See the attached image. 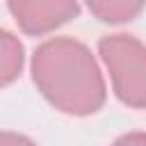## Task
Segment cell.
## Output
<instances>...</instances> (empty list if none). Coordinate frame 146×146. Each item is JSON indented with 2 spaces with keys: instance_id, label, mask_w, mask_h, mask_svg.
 Returning a JSON list of instances; mask_svg holds the SVG:
<instances>
[{
  "instance_id": "cell-6",
  "label": "cell",
  "mask_w": 146,
  "mask_h": 146,
  "mask_svg": "<svg viewBox=\"0 0 146 146\" xmlns=\"http://www.w3.org/2000/svg\"><path fill=\"white\" fill-rule=\"evenodd\" d=\"M0 146H36V141L14 130H0Z\"/></svg>"
},
{
  "instance_id": "cell-7",
  "label": "cell",
  "mask_w": 146,
  "mask_h": 146,
  "mask_svg": "<svg viewBox=\"0 0 146 146\" xmlns=\"http://www.w3.org/2000/svg\"><path fill=\"white\" fill-rule=\"evenodd\" d=\"M110 146H146V132H141V130L125 132V135L116 137Z\"/></svg>"
},
{
  "instance_id": "cell-3",
  "label": "cell",
  "mask_w": 146,
  "mask_h": 146,
  "mask_svg": "<svg viewBox=\"0 0 146 146\" xmlns=\"http://www.w3.org/2000/svg\"><path fill=\"white\" fill-rule=\"evenodd\" d=\"M7 9L14 16L21 32L30 36H43L78 18V0H7Z\"/></svg>"
},
{
  "instance_id": "cell-2",
  "label": "cell",
  "mask_w": 146,
  "mask_h": 146,
  "mask_svg": "<svg viewBox=\"0 0 146 146\" xmlns=\"http://www.w3.org/2000/svg\"><path fill=\"white\" fill-rule=\"evenodd\" d=\"M98 55L110 73L114 96L132 107H146V43L132 34H105L98 41Z\"/></svg>"
},
{
  "instance_id": "cell-5",
  "label": "cell",
  "mask_w": 146,
  "mask_h": 146,
  "mask_svg": "<svg viewBox=\"0 0 146 146\" xmlns=\"http://www.w3.org/2000/svg\"><path fill=\"white\" fill-rule=\"evenodd\" d=\"M84 5L94 18L110 25H119L135 21L144 11L146 0H84Z\"/></svg>"
},
{
  "instance_id": "cell-4",
  "label": "cell",
  "mask_w": 146,
  "mask_h": 146,
  "mask_svg": "<svg viewBox=\"0 0 146 146\" xmlns=\"http://www.w3.org/2000/svg\"><path fill=\"white\" fill-rule=\"evenodd\" d=\"M25 66V48L21 39L0 25V89L18 80Z\"/></svg>"
},
{
  "instance_id": "cell-1",
  "label": "cell",
  "mask_w": 146,
  "mask_h": 146,
  "mask_svg": "<svg viewBox=\"0 0 146 146\" xmlns=\"http://www.w3.org/2000/svg\"><path fill=\"white\" fill-rule=\"evenodd\" d=\"M30 71L39 94L62 114L91 116L105 105L103 71L89 46L73 36H52L39 43Z\"/></svg>"
}]
</instances>
